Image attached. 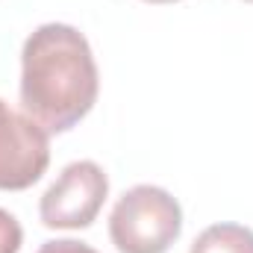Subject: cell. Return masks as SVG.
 <instances>
[{
    "label": "cell",
    "mask_w": 253,
    "mask_h": 253,
    "mask_svg": "<svg viewBox=\"0 0 253 253\" xmlns=\"http://www.w3.org/2000/svg\"><path fill=\"white\" fill-rule=\"evenodd\" d=\"M100 74L88 39L71 24H42L21 50V109L47 132L80 124L97 103Z\"/></svg>",
    "instance_id": "obj_1"
},
{
    "label": "cell",
    "mask_w": 253,
    "mask_h": 253,
    "mask_svg": "<svg viewBox=\"0 0 253 253\" xmlns=\"http://www.w3.org/2000/svg\"><path fill=\"white\" fill-rule=\"evenodd\" d=\"M183 233V209L171 191L132 186L109 215V236L121 253H168Z\"/></svg>",
    "instance_id": "obj_2"
},
{
    "label": "cell",
    "mask_w": 253,
    "mask_h": 253,
    "mask_svg": "<svg viewBox=\"0 0 253 253\" xmlns=\"http://www.w3.org/2000/svg\"><path fill=\"white\" fill-rule=\"evenodd\" d=\"M109 194V177L91 159L65 165L56 183L42 194L39 215L50 230H85L97 221Z\"/></svg>",
    "instance_id": "obj_3"
},
{
    "label": "cell",
    "mask_w": 253,
    "mask_h": 253,
    "mask_svg": "<svg viewBox=\"0 0 253 253\" xmlns=\"http://www.w3.org/2000/svg\"><path fill=\"white\" fill-rule=\"evenodd\" d=\"M50 165V132L0 100V189L24 191Z\"/></svg>",
    "instance_id": "obj_4"
},
{
    "label": "cell",
    "mask_w": 253,
    "mask_h": 253,
    "mask_svg": "<svg viewBox=\"0 0 253 253\" xmlns=\"http://www.w3.org/2000/svg\"><path fill=\"white\" fill-rule=\"evenodd\" d=\"M189 253H253V230L245 224H212L206 227Z\"/></svg>",
    "instance_id": "obj_5"
},
{
    "label": "cell",
    "mask_w": 253,
    "mask_h": 253,
    "mask_svg": "<svg viewBox=\"0 0 253 253\" xmlns=\"http://www.w3.org/2000/svg\"><path fill=\"white\" fill-rule=\"evenodd\" d=\"M24 245V230L12 212L0 206V253H18Z\"/></svg>",
    "instance_id": "obj_6"
},
{
    "label": "cell",
    "mask_w": 253,
    "mask_h": 253,
    "mask_svg": "<svg viewBox=\"0 0 253 253\" xmlns=\"http://www.w3.org/2000/svg\"><path fill=\"white\" fill-rule=\"evenodd\" d=\"M39 253H97L91 245L77 242V239H56V242H44Z\"/></svg>",
    "instance_id": "obj_7"
},
{
    "label": "cell",
    "mask_w": 253,
    "mask_h": 253,
    "mask_svg": "<svg viewBox=\"0 0 253 253\" xmlns=\"http://www.w3.org/2000/svg\"><path fill=\"white\" fill-rule=\"evenodd\" d=\"M147 3H177V0H147Z\"/></svg>",
    "instance_id": "obj_8"
},
{
    "label": "cell",
    "mask_w": 253,
    "mask_h": 253,
    "mask_svg": "<svg viewBox=\"0 0 253 253\" xmlns=\"http://www.w3.org/2000/svg\"><path fill=\"white\" fill-rule=\"evenodd\" d=\"M248 3H253V0H248Z\"/></svg>",
    "instance_id": "obj_9"
}]
</instances>
